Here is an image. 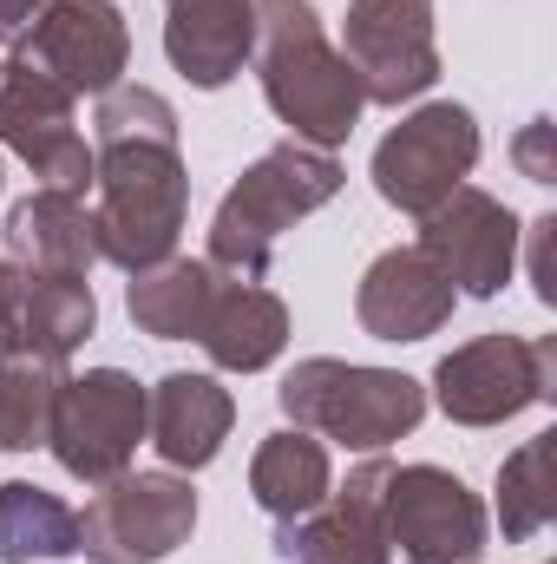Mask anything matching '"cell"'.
Wrapping results in <instances>:
<instances>
[{"mask_svg":"<svg viewBox=\"0 0 557 564\" xmlns=\"http://www.w3.org/2000/svg\"><path fill=\"white\" fill-rule=\"evenodd\" d=\"M557 433H538V440H525L505 466H499V525H505V539L512 545H525V539H538L545 525L557 519Z\"/></svg>","mask_w":557,"mask_h":564,"instance_id":"d4e9b609","label":"cell"},{"mask_svg":"<svg viewBox=\"0 0 557 564\" xmlns=\"http://www.w3.org/2000/svg\"><path fill=\"white\" fill-rule=\"evenodd\" d=\"M282 414L315 433V440H341L354 453H387L394 440H407L426 421V388L401 368H361V361H335V355H308L282 375L276 388Z\"/></svg>","mask_w":557,"mask_h":564,"instance_id":"277c9868","label":"cell"},{"mask_svg":"<svg viewBox=\"0 0 557 564\" xmlns=\"http://www.w3.org/2000/svg\"><path fill=\"white\" fill-rule=\"evenodd\" d=\"M557 394V335H479L433 368V401L452 426H505Z\"/></svg>","mask_w":557,"mask_h":564,"instance_id":"5b68a950","label":"cell"},{"mask_svg":"<svg viewBox=\"0 0 557 564\" xmlns=\"http://www.w3.org/2000/svg\"><path fill=\"white\" fill-rule=\"evenodd\" d=\"M335 486V466H328V446L302 426L288 433H270L250 459V499L270 512V519H295L308 506H321Z\"/></svg>","mask_w":557,"mask_h":564,"instance_id":"7402d4cb","label":"cell"},{"mask_svg":"<svg viewBox=\"0 0 557 564\" xmlns=\"http://www.w3.org/2000/svg\"><path fill=\"white\" fill-rule=\"evenodd\" d=\"M197 532V492L177 473H119L79 512L86 564H164Z\"/></svg>","mask_w":557,"mask_h":564,"instance_id":"8992f818","label":"cell"},{"mask_svg":"<svg viewBox=\"0 0 557 564\" xmlns=\"http://www.w3.org/2000/svg\"><path fill=\"white\" fill-rule=\"evenodd\" d=\"M341 59L361 79L368 106H407L439 79L433 0H348Z\"/></svg>","mask_w":557,"mask_h":564,"instance_id":"9c48e42d","label":"cell"},{"mask_svg":"<svg viewBox=\"0 0 557 564\" xmlns=\"http://www.w3.org/2000/svg\"><path fill=\"white\" fill-rule=\"evenodd\" d=\"M518 164H525V177L532 184H551L557 164H551V119H532L525 126V139H518Z\"/></svg>","mask_w":557,"mask_h":564,"instance_id":"484cf974","label":"cell"},{"mask_svg":"<svg viewBox=\"0 0 557 564\" xmlns=\"http://www.w3.org/2000/svg\"><path fill=\"white\" fill-rule=\"evenodd\" d=\"M59 388H66V361H53V355H0V453L46 446Z\"/></svg>","mask_w":557,"mask_h":564,"instance_id":"cb8c5ba5","label":"cell"},{"mask_svg":"<svg viewBox=\"0 0 557 564\" xmlns=\"http://www.w3.org/2000/svg\"><path fill=\"white\" fill-rule=\"evenodd\" d=\"M0 144L26 158V171L46 191H92V151L73 126V93H59L20 59H0Z\"/></svg>","mask_w":557,"mask_h":564,"instance_id":"5bb4252c","label":"cell"},{"mask_svg":"<svg viewBox=\"0 0 557 564\" xmlns=\"http://www.w3.org/2000/svg\"><path fill=\"white\" fill-rule=\"evenodd\" d=\"M250 59H256L270 112L295 132V144L335 151V144L354 139L368 99H361L354 66L328 46L321 13L308 0H256V46H250Z\"/></svg>","mask_w":557,"mask_h":564,"instance_id":"7a4b0ae2","label":"cell"},{"mask_svg":"<svg viewBox=\"0 0 557 564\" xmlns=\"http://www.w3.org/2000/svg\"><path fill=\"white\" fill-rule=\"evenodd\" d=\"M73 552H79V512L33 479H7L0 486V564H46Z\"/></svg>","mask_w":557,"mask_h":564,"instance_id":"603a6c76","label":"cell"},{"mask_svg":"<svg viewBox=\"0 0 557 564\" xmlns=\"http://www.w3.org/2000/svg\"><path fill=\"white\" fill-rule=\"evenodd\" d=\"M92 328H99V302H92L86 276H33V270L13 263L7 295H0V355H53V361H66Z\"/></svg>","mask_w":557,"mask_h":564,"instance_id":"2e32d148","label":"cell"},{"mask_svg":"<svg viewBox=\"0 0 557 564\" xmlns=\"http://www.w3.org/2000/svg\"><path fill=\"white\" fill-rule=\"evenodd\" d=\"M46 7H53V0H0V40H7V46H20V40H26V26H33Z\"/></svg>","mask_w":557,"mask_h":564,"instance_id":"83f0119b","label":"cell"},{"mask_svg":"<svg viewBox=\"0 0 557 564\" xmlns=\"http://www.w3.org/2000/svg\"><path fill=\"white\" fill-rule=\"evenodd\" d=\"M341 177H348V171H341L335 151H315V144H295V139L270 144V151L223 191V204H217V217H210V257H204V263H217L223 276L263 282L270 263H276L282 230H295L308 210L335 204Z\"/></svg>","mask_w":557,"mask_h":564,"instance_id":"3957f363","label":"cell"},{"mask_svg":"<svg viewBox=\"0 0 557 564\" xmlns=\"http://www.w3.org/2000/svg\"><path fill=\"white\" fill-rule=\"evenodd\" d=\"M387 473L394 459L368 453L348 486L295 519H276V564H394L387 545V519H381V499H387Z\"/></svg>","mask_w":557,"mask_h":564,"instance_id":"7c38bea8","label":"cell"},{"mask_svg":"<svg viewBox=\"0 0 557 564\" xmlns=\"http://www.w3.org/2000/svg\"><path fill=\"white\" fill-rule=\"evenodd\" d=\"M518 237L525 224L479 184H459L452 197H439L419 217V250L439 263V276L452 282L459 295H499L512 270H518Z\"/></svg>","mask_w":557,"mask_h":564,"instance_id":"4fadbf2b","label":"cell"},{"mask_svg":"<svg viewBox=\"0 0 557 564\" xmlns=\"http://www.w3.org/2000/svg\"><path fill=\"white\" fill-rule=\"evenodd\" d=\"M13 59L73 99H106L132 66V26L112 0H53L13 46Z\"/></svg>","mask_w":557,"mask_h":564,"instance_id":"30bf717a","label":"cell"},{"mask_svg":"<svg viewBox=\"0 0 557 564\" xmlns=\"http://www.w3.org/2000/svg\"><path fill=\"white\" fill-rule=\"evenodd\" d=\"M381 519L407 564H479L485 552V506L446 466H394Z\"/></svg>","mask_w":557,"mask_h":564,"instance_id":"8fae6325","label":"cell"},{"mask_svg":"<svg viewBox=\"0 0 557 564\" xmlns=\"http://www.w3.org/2000/svg\"><path fill=\"white\" fill-rule=\"evenodd\" d=\"M459 289L439 276V263L407 243V250H381L368 263V276L354 289V315L374 341H426L452 322Z\"/></svg>","mask_w":557,"mask_h":564,"instance_id":"9a60e30c","label":"cell"},{"mask_svg":"<svg viewBox=\"0 0 557 564\" xmlns=\"http://www.w3.org/2000/svg\"><path fill=\"white\" fill-rule=\"evenodd\" d=\"M479 164V119L472 106H452V99H433L407 112L387 139L374 144V191L407 210L426 217L439 197H452Z\"/></svg>","mask_w":557,"mask_h":564,"instance_id":"ba28073f","label":"cell"},{"mask_svg":"<svg viewBox=\"0 0 557 564\" xmlns=\"http://www.w3.org/2000/svg\"><path fill=\"white\" fill-rule=\"evenodd\" d=\"M139 440H144V388L125 368L66 375L59 408H53V426H46V446H53V459H59L73 479L106 486V479L132 473Z\"/></svg>","mask_w":557,"mask_h":564,"instance_id":"52a82bcc","label":"cell"},{"mask_svg":"<svg viewBox=\"0 0 557 564\" xmlns=\"http://www.w3.org/2000/svg\"><path fill=\"white\" fill-rule=\"evenodd\" d=\"M217 289H223L217 263H204V257H164V263H151V270L132 276L125 315L139 322V335H151V341H190V335H204Z\"/></svg>","mask_w":557,"mask_h":564,"instance_id":"44dd1931","label":"cell"},{"mask_svg":"<svg viewBox=\"0 0 557 564\" xmlns=\"http://www.w3.org/2000/svg\"><path fill=\"white\" fill-rule=\"evenodd\" d=\"M204 355L223 368V375H263L288 348V308H282L276 289L243 276H223L217 302H210V322H204Z\"/></svg>","mask_w":557,"mask_h":564,"instance_id":"ffe728a7","label":"cell"},{"mask_svg":"<svg viewBox=\"0 0 557 564\" xmlns=\"http://www.w3.org/2000/svg\"><path fill=\"white\" fill-rule=\"evenodd\" d=\"M92 230L99 263L139 276L177 257L190 217V171L177 151V112L151 86H112L92 119Z\"/></svg>","mask_w":557,"mask_h":564,"instance_id":"6da1fadb","label":"cell"},{"mask_svg":"<svg viewBox=\"0 0 557 564\" xmlns=\"http://www.w3.org/2000/svg\"><path fill=\"white\" fill-rule=\"evenodd\" d=\"M7 257L33 276H92L99 263V230L86 197L73 191H33L7 210Z\"/></svg>","mask_w":557,"mask_h":564,"instance_id":"d6986e66","label":"cell"},{"mask_svg":"<svg viewBox=\"0 0 557 564\" xmlns=\"http://www.w3.org/2000/svg\"><path fill=\"white\" fill-rule=\"evenodd\" d=\"M525 237H532V289H538V302H557V282H551V237H557V217H538Z\"/></svg>","mask_w":557,"mask_h":564,"instance_id":"4316f807","label":"cell"},{"mask_svg":"<svg viewBox=\"0 0 557 564\" xmlns=\"http://www.w3.org/2000/svg\"><path fill=\"white\" fill-rule=\"evenodd\" d=\"M164 59L217 93L230 86L243 66H250V46H256V0H164Z\"/></svg>","mask_w":557,"mask_h":564,"instance_id":"ac0fdd59","label":"cell"},{"mask_svg":"<svg viewBox=\"0 0 557 564\" xmlns=\"http://www.w3.org/2000/svg\"><path fill=\"white\" fill-rule=\"evenodd\" d=\"M0 191H7V164H0Z\"/></svg>","mask_w":557,"mask_h":564,"instance_id":"f1b7e54d","label":"cell"},{"mask_svg":"<svg viewBox=\"0 0 557 564\" xmlns=\"http://www.w3.org/2000/svg\"><path fill=\"white\" fill-rule=\"evenodd\" d=\"M230 426H237V401H230V388H223L217 375L177 368V375H164L157 388H144V440L164 453L171 473L210 466V459L223 453Z\"/></svg>","mask_w":557,"mask_h":564,"instance_id":"e0dca14e","label":"cell"}]
</instances>
